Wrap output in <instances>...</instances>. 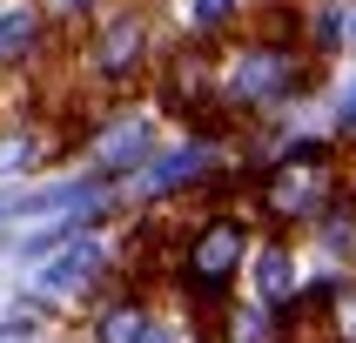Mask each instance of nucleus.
I'll return each mask as SVG.
<instances>
[{
  "mask_svg": "<svg viewBox=\"0 0 356 343\" xmlns=\"http://www.w3.org/2000/svg\"><path fill=\"white\" fill-rule=\"evenodd\" d=\"M161 14H155V0H108L88 27L74 34V61H81V81L88 88H101L108 101L121 95H135L141 81H155L161 67Z\"/></svg>",
  "mask_w": 356,
  "mask_h": 343,
  "instance_id": "f257e3e1",
  "label": "nucleus"
},
{
  "mask_svg": "<svg viewBox=\"0 0 356 343\" xmlns=\"http://www.w3.org/2000/svg\"><path fill=\"white\" fill-rule=\"evenodd\" d=\"M256 256V222L236 216V209H216V216H202L188 236L175 242V256H168V276L188 303H195L202 317L216 323L222 303H236V282ZM209 337V330H202Z\"/></svg>",
  "mask_w": 356,
  "mask_h": 343,
  "instance_id": "f03ea898",
  "label": "nucleus"
},
{
  "mask_svg": "<svg viewBox=\"0 0 356 343\" xmlns=\"http://www.w3.org/2000/svg\"><path fill=\"white\" fill-rule=\"evenodd\" d=\"M343 202V175L330 168V155L302 148V155L276 161L256 189V216L269 222V236H296V229H316L330 209Z\"/></svg>",
  "mask_w": 356,
  "mask_h": 343,
  "instance_id": "7ed1b4c3",
  "label": "nucleus"
},
{
  "mask_svg": "<svg viewBox=\"0 0 356 343\" xmlns=\"http://www.w3.org/2000/svg\"><path fill=\"white\" fill-rule=\"evenodd\" d=\"M88 343H195L155 296L141 289H121V296L95 303L88 310Z\"/></svg>",
  "mask_w": 356,
  "mask_h": 343,
  "instance_id": "20e7f679",
  "label": "nucleus"
},
{
  "mask_svg": "<svg viewBox=\"0 0 356 343\" xmlns=\"http://www.w3.org/2000/svg\"><path fill=\"white\" fill-rule=\"evenodd\" d=\"M249 303L256 310H269V317H302V289H309V276H302L296 262V242L289 236H256V256H249Z\"/></svg>",
  "mask_w": 356,
  "mask_h": 343,
  "instance_id": "39448f33",
  "label": "nucleus"
},
{
  "mask_svg": "<svg viewBox=\"0 0 356 343\" xmlns=\"http://www.w3.org/2000/svg\"><path fill=\"white\" fill-rule=\"evenodd\" d=\"M60 47L67 34L47 20L40 0H0V74H27L40 61H54Z\"/></svg>",
  "mask_w": 356,
  "mask_h": 343,
  "instance_id": "423d86ee",
  "label": "nucleus"
},
{
  "mask_svg": "<svg viewBox=\"0 0 356 343\" xmlns=\"http://www.w3.org/2000/svg\"><path fill=\"white\" fill-rule=\"evenodd\" d=\"M161 34H175L181 47H222L229 34L249 27L256 0H155Z\"/></svg>",
  "mask_w": 356,
  "mask_h": 343,
  "instance_id": "0eeeda50",
  "label": "nucleus"
},
{
  "mask_svg": "<svg viewBox=\"0 0 356 343\" xmlns=\"http://www.w3.org/2000/svg\"><path fill=\"white\" fill-rule=\"evenodd\" d=\"M40 7H47V20H54L60 34L74 40V34H81V27H88V20H95V14H101V7H108V0H40Z\"/></svg>",
  "mask_w": 356,
  "mask_h": 343,
  "instance_id": "6e6552de",
  "label": "nucleus"
},
{
  "mask_svg": "<svg viewBox=\"0 0 356 343\" xmlns=\"http://www.w3.org/2000/svg\"><path fill=\"white\" fill-rule=\"evenodd\" d=\"M343 343H356V323H343Z\"/></svg>",
  "mask_w": 356,
  "mask_h": 343,
  "instance_id": "1a4fd4ad",
  "label": "nucleus"
},
{
  "mask_svg": "<svg viewBox=\"0 0 356 343\" xmlns=\"http://www.w3.org/2000/svg\"><path fill=\"white\" fill-rule=\"evenodd\" d=\"M195 343H216V337H195Z\"/></svg>",
  "mask_w": 356,
  "mask_h": 343,
  "instance_id": "9d476101",
  "label": "nucleus"
}]
</instances>
